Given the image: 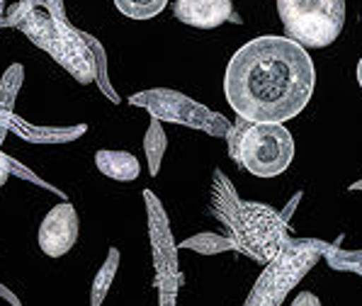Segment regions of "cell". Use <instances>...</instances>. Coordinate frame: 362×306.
I'll return each instance as SVG.
<instances>
[{
    "instance_id": "obj_1",
    "label": "cell",
    "mask_w": 362,
    "mask_h": 306,
    "mask_svg": "<svg viewBox=\"0 0 362 306\" xmlns=\"http://www.w3.org/2000/svg\"><path fill=\"white\" fill-rule=\"evenodd\" d=\"M316 88L314 59L289 37L263 35L243 44L224 76L226 102L238 119L285 124L309 105Z\"/></svg>"
},
{
    "instance_id": "obj_2",
    "label": "cell",
    "mask_w": 362,
    "mask_h": 306,
    "mask_svg": "<svg viewBox=\"0 0 362 306\" xmlns=\"http://www.w3.org/2000/svg\"><path fill=\"white\" fill-rule=\"evenodd\" d=\"M209 209L226 229L231 250H241L258 263H270L289 241L285 216L267 204L243 202L221 170H214Z\"/></svg>"
},
{
    "instance_id": "obj_3",
    "label": "cell",
    "mask_w": 362,
    "mask_h": 306,
    "mask_svg": "<svg viewBox=\"0 0 362 306\" xmlns=\"http://www.w3.org/2000/svg\"><path fill=\"white\" fill-rule=\"evenodd\" d=\"M3 25L25 32L32 44L44 49L78 83L88 86L95 81L90 54L81 39V30L66 18L64 0H18L8 10Z\"/></svg>"
},
{
    "instance_id": "obj_4",
    "label": "cell",
    "mask_w": 362,
    "mask_h": 306,
    "mask_svg": "<svg viewBox=\"0 0 362 306\" xmlns=\"http://www.w3.org/2000/svg\"><path fill=\"white\" fill-rule=\"evenodd\" d=\"M229 155L255 177L282 175L294 160V139L285 124H253L238 119L231 124Z\"/></svg>"
},
{
    "instance_id": "obj_5",
    "label": "cell",
    "mask_w": 362,
    "mask_h": 306,
    "mask_svg": "<svg viewBox=\"0 0 362 306\" xmlns=\"http://www.w3.org/2000/svg\"><path fill=\"white\" fill-rule=\"evenodd\" d=\"M324 255V243L311 238H289L280 253L265 263L243 306H282L287 294L306 277Z\"/></svg>"
},
{
    "instance_id": "obj_6",
    "label": "cell",
    "mask_w": 362,
    "mask_h": 306,
    "mask_svg": "<svg viewBox=\"0 0 362 306\" xmlns=\"http://www.w3.org/2000/svg\"><path fill=\"white\" fill-rule=\"evenodd\" d=\"M277 15L292 42L326 49L343 35L345 0H277Z\"/></svg>"
},
{
    "instance_id": "obj_7",
    "label": "cell",
    "mask_w": 362,
    "mask_h": 306,
    "mask_svg": "<svg viewBox=\"0 0 362 306\" xmlns=\"http://www.w3.org/2000/svg\"><path fill=\"white\" fill-rule=\"evenodd\" d=\"M129 102L134 107L146 110L151 114V119L190 126V129L204 131L209 136H226L231 129V122L226 117L211 112L202 102L187 98L185 93L170 90V88H153V90L134 93Z\"/></svg>"
},
{
    "instance_id": "obj_8",
    "label": "cell",
    "mask_w": 362,
    "mask_h": 306,
    "mask_svg": "<svg viewBox=\"0 0 362 306\" xmlns=\"http://www.w3.org/2000/svg\"><path fill=\"white\" fill-rule=\"evenodd\" d=\"M144 202H146V214H148V238H151L156 280H158V289H160V304L173 306L182 277L180 270H177V248L170 233V221L163 204H160V199L151 190L144 192Z\"/></svg>"
},
{
    "instance_id": "obj_9",
    "label": "cell",
    "mask_w": 362,
    "mask_h": 306,
    "mask_svg": "<svg viewBox=\"0 0 362 306\" xmlns=\"http://www.w3.org/2000/svg\"><path fill=\"white\" fill-rule=\"evenodd\" d=\"M78 231H81V219L78 211L71 202H61L57 207L47 211L37 231L39 248L49 258H61L66 255L78 241Z\"/></svg>"
},
{
    "instance_id": "obj_10",
    "label": "cell",
    "mask_w": 362,
    "mask_h": 306,
    "mask_svg": "<svg viewBox=\"0 0 362 306\" xmlns=\"http://www.w3.org/2000/svg\"><path fill=\"white\" fill-rule=\"evenodd\" d=\"M173 15L187 27L216 30L233 18L231 0H175Z\"/></svg>"
},
{
    "instance_id": "obj_11",
    "label": "cell",
    "mask_w": 362,
    "mask_h": 306,
    "mask_svg": "<svg viewBox=\"0 0 362 306\" xmlns=\"http://www.w3.org/2000/svg\"><path fill=\"white\" fill-rule=\"evenodd\" d=\"M10 129L30 143H66V141H74V139L83 136V131H86L88 126L78 124V126H66V129H59V126H35V124H30V122L13 114Z\"/></svg>"
},
{
    "instance_id": "obj_12",
    "label": "cell",
    "mask_w": 362,
    "mask_h": 306,
    "mask_svg": "<svg viewBox=\"0 0 362 306\" xmlns=\"http://www.w3.org/2000/svg\"><path fill=\"white\" fill-rule=\"evenodd\" d=\"M95 168L105 177H112L117 182H132L141 172V163L129 151H110V148H100L95 153Z\"/></svg>"
},
{
    "instance_id": "obj_13",
    "label": "cell",
    "mask_w": 362,
    "mask_h": 306,
    "mask_svg": "<svg viewBox=\"0 0 362 306\" xmlns=\"http://www.w3.org/2000/svg\"><path fill=\"white\" fill-rule=\"evenodd\" d=\"M22 86V66L13 64L0 83V143L5 139V131L10 129V119H13V102Z\"/></svg>"
},
{
    "instance_id": "obj_14",
    "label": "cell",
    "mask_w": 362,
    "mask_h": 306,
    "mask_svg": "<svg viewBox=\"0 0 362 306\" xmlns=\"http://www.w3.org/2000/svg\"><path fill=\"white\" fill-rule=\"evenodd\" d=\"M81 39H83V44H86L88 54H90V64H93V71H95V83L105 90V95L117 102V93L112 90V86H110V78H107V54H105L103 44H100L93 35L83 32V30H81Z\"/></svg>"
},
{
    "instance_id": "obj_15",
    "label": "cell",
    "mask_w": 362,
    "mask_h": 306,
    "mask_svg": "<svg viewBox=\"0 0 362 306\" xmlns=\"http://www.w3.org/2000/svg\"><path fill=\"white\" fill-rule=\"evenodd\" d=\"M165 148H168V136H165V131H163V124H160L158 119H151L146 136H144V151H146L148 172H151V175H158Z\"/></svg>"
},
{
    "instance_id": "obj_16",
    "label": "cell",
    "mask_w": 362,
    "mask_h": 306,
    "mask_svg": "<svg viewBox=\"0 0 362 306\" xmlns=\"http://www.w3.org/2000/svg\"><path fill=\"white\" fill-rule=\"evenodd\" d=\"M117 268H119V250L117 248H110L107 258H105L103 268L95 275L93 280V289H90V306H100L107 299L110 294V287L115 282V275H117Z\"/></svg>"
},
{
    "instance_id": "obj_17",
    "label": "cell",
    "mask_w": 362,
    "mask_h": 306,
    "mask_svg": "<svg viewBox=\"0 0 362 306\" xmlns=\"http://www.w3.org/2000/svg\"><path fill=\"white\" fill-rule=\"evenodd\" d=\"M168 0H115V8L129 20H151L160 15Z\"/></svg>"
},
{
    "instance_id": "obj_18",
    "label": "cell",
    "mask_w": 362,
    "mask_h": 306,
    "mask_svg": "<svg viewBox=\"0 0 362 306\" xmlns=\"http://www.w3.org/2000/svg\"><path fill=\"white\" fill-rule=\"evenodd\" d=\"M185 248H192L197 253H219V250H231V241L226 236H214V233H202L190 241L182 243Z\"/></svg>"
},
{
    "instance_id": "obj_19",
    "label": "cell",
    "mask_w": 362,
    "mask_h": 306,
    "mask_svg": "<svg viewBox=\"0 0 362 306\" xmlns=\"http://www.w3.org/2000/svg\"><path fill=\"white\" fill-rule=\"evenodd\" d=\"M289 306H324V304H321V299L314 292H299Z\"/></svg>"
},
{
    "instance_id": "obj_20",
    "label": "cell",
    "mask_w": 362,
    "mask_h": 306,
    "mask_svg": "<svg viewBox=\"0 0 362 306\" xmlns=\"http://www.w3.org/2000/svg\"><path fill=\"white\" fill-rule=\"evenodd\" d=\"M10 160H13V158H8L5 153H0V187L5 185V180H8L10 172H13V165H10Z\"/></svg>"
},
{
    "instance_id": "obj_21",
    "label": "cell",
    "mask_w": 362,
    "mask_h": 306,
    "mask_svg": "<svg viewBox=\"0 0 362 306\" xmlns=\"http://www.w3.org/2000/svg\"><path fill=\"white\" fill-rule=\"evenodd\" d=\"M355 76H358V86L362 88V59L358 61V69H355Z\"/></svg>"
},
{
    "instance_id": "obj_22",
    "label": "cell",
    "mask_w": 362,
    "mask_h": 306,
    "mask_svg": "<svg viewBox=\"0 0 362 306\" xmlns=\"http://www.w3.org/2000/svg\"><path fill=\"white\" fill-rule=\"evenodd\" d=\"M350 190H360L362 192V180H358L355 185H350Z\"/></svg>"
},
{
    "instance_id": "obj_23",
    "label": "cell",
    "mask_w": 362,
    "mask_h": 306,
    "mask_svg": "<svg viewBox=\"0 0 362 306\" xmlns=\"http://www.w3.org/2000/svg\"><path fill=\"white\" fill-rule=\"evenodd\" d=\"M0 10H3V0H0Z\"/></svg>"
}]
</instances>
